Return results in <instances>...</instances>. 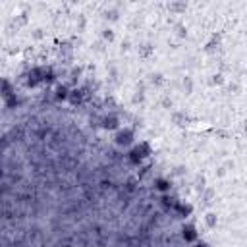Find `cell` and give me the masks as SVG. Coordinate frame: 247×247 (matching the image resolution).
Wrapping results in <instances>:
<instances>
[{"label": "cell", "instance_id": "cell-1", "mask_svg": "<svg viewBox=\"0 0 247 247\" xmlns=\"http://www.w3.org/2000/svg\"><path fill=\"white\" fill-rule=\"evenodd\" d=\"M129 137H131V133H129V131H126V133H120V135H118V141H120V143H129V141H131Z\"/></svg>", "mask_w": 247, "mask_h": 247}]
</instances>
